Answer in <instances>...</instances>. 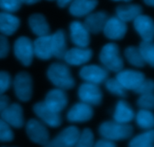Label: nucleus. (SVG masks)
<instances>
[{"label":"nucleus","instance_id":"f8f14e48","mask_svg":"<svg viewBox=\"0 0 154 147\" xmlns=\"http://www.w3.org/2000/svg\"><path fill=\"white\" fill-rule=\"evenodd\" d=\"M0 116L10 126L15 128H20L24 124L23 108L17 103L9 104L0 113Z\"/></svg>","mask_w":154,"mask_h":147},{"label":"nucleus","instance_id":"6e6552de","mask_svg":"<svg viewBox=\"0 0 154 147\" xmlns=\"http://www.w3.org/2000/svg\"><path fill=\"white\" fill-rule=\"evenodd\" d=\"M79 75L85 82L99 85V84L105 82L108 78V70L103 66L87 65L81 68Z\"/></svg>","mask_w":154,"mask_h":147},{"label":"nucleus","instance_id":"72a5a7b5","mask_svg":"<svg viewBox=\"0 0 154 147\" xmlns=\"http://www.w3.org/2000/svg\"><path fill=\"white\" fill-rule=\"evenodd\" d=\"M20 0H0V9L5 12L14 13L20 8Z\"/></svg>","mask_w":154,"mask_h":147},{"label":"nucleus","instance_id":"2eb2a0df","mask_svg":"<svg viewBox=\"0 0 154 147\" xmlns=\"http://www.w3.org/2000/svg\"><path fill=\"white\" fill-rule=\"evenodd\" d=\"M43 102L50 109L60 113L67 106L68 96L65 90L57 88L47 94Z\"/></svg>","mask_w":154,"mask_h":147},{"label":"nucleus","instance_id":"473e14b6","mask_svg":"<svg viewBox=\"0 0 154 147\" xmlns=\"http://www.w3.org/2000/svg\"><path fill=\"white\" fill-rule=\"evenodd\" d=\"M14 139V133L11 126L0 118V141L10 142Z\"/></svg>","mask_w":154,"mask_h":147},{"label":"nucleus","instance_id":"2f4dec72","mask_svg":"<svg viewBox=\"0 0 154 147\" xmlns=\"http://www.w3.org/2000/svg\"><path fill=\"white\" fill-rule=\"evenodd\" d=\"M105 82V88L111 94L121 97H125L126 96V90L116 78H107Z\"/></svg>","mask_w":154,"mask_h":147},{"label":"nucleus","instance_id":"f03ea898","mask_svg":"<svg viewBox=\"0 0 154 147\" xmlns=\"http://www.w3.org/2000/svg\"><path fill=\"white\" fill-rule=\"evenodd\" d=\"M99 134L106 140L116 141L129 139L133 134V128L129 124L119 123L115 121L105 122L99 126Z\"/></svg>","mask_w":154,"mask_h":147},{"label":"nucleus","instance_id":"c9c22d12","mask_svg":"<svg viewBox=\"0 0 154 147\" xmlns=\"http://www.w3.org/2000/svg\"><path fill=\"white\" fill-rule=\"evenodd\" d=\"M154 83L152 79H144L139 86L134 91L138 94H153Z\"/></svg>","mask_w":154,"mask_h":147},{"label":"nucleus","instance_id":"4be33fe9","mask_svg":"<svg viewBox=\"0 0 154 147\" xmlns=\"http://www.w3.org/2000/svg\"><path fill=\"white\" fill-rule=\"evenodd\" d=\"M98 5V0H74L69 5V12L77 18L87 16Z\"/></svg>","mask_w":154,"mask_h":147},{"label":"nucleus","instance_id":"7c9ffc66","mask_svg":"<svg viewBox=\"0 0 154 147\" xmlns=\"http://www.w3.org/2000/svg\"><path fill=\"white\" fill-rule=\"evenodd\" d=\"M94 145V135L90 128H85L80 133L78 140L74 147H93Z\"/></svg>","mask_w":154,"mask_h":147},{"label":"nucleus","instance_id":"4c0bfd02","mask_svg":"<svg viewBox=\"0 0 154 147\" xmlns=\"http://www.w3.org/2000/svg\"><path fill=\"white\" fill-rule=\"evenodd\" d=\"M10 51V44L5 36L0 34V59L5 58Z\"/></svg>","mask_w":154,"mask_h":147},{"label":"nucleus","instance_id":"39448f33","mask_svg":"<svg viewBox=\"0 0 154 147\" xmlns=\"http://www.w3.org/2000/svg\"><path fill=\"white\" fill-rule=\"evenodd\" d=\"M16 96L23 102L29 101L32 95V78L26 72H20L16 75L13 81Z\"/></svg>","mask_w":154,"mask_h":147},{"label":"nucleus","instance_id":"a211bd4d","mask_svg":"<svg viewBox=\"0 0 154 147\" xmlns=\"http://www.w3.org/2000/svg\"><path fill=\"white\" fill-rule=\"evenodd\" d=\"M134 27L143 41H153L154 36V24L150 17L140 14L133 21Z\"/></svg>","mask_w":154,"mask_h":147},{"label":"nucleus","instance_id":"e433bc0d","mask_svg":"<svg viewBox=\"0 0 154 147\" xmlns=\"http://www.w3.org/2000/svg\"><path fill=\"white\" fill-rule=\"evenodd\" d=\"M11 85V78L8 72L0 71V95H4Z\"/></svg>","mask_w":154,"mask_h":147},{"label":"nucleus","instance_id":"0eeeda50","mask_svg":"<svg viewBox=\"0 0 154 147\" xmlns=\"http://www.w3.org/2000/svg\"><path fill=\"white\" fill-rule=\"evenodd\" d=\"M26 131L30 140L44 146L50 140V134L45 124L37 119H32L26 123Z\"/></svg>","mask_w":154,"mask_h":147},{"label":"nucleus","instance_id":"a18cd8bd","mask_svg":"<svg viewBox=\"0 0 154 147\" xmlns=\"http://www.w3.org/2000/svg\"><path fill=\"white\" fill-rule=\"evenodd\" d=\"M48 1H54V0H48Z\"/></svg>","mask_w":154,"mask_h":147},{"label":"nucleus","instance_id":"a19ab883","mask_svg":"<svg viewBox=\"0 0 154 147\" xmlns=\"http://www.w3.org/2000/svg\"><path fill=\"white\" fill-rule=\"evenodd\" d=\"M57 4L60 7L64 8L66 7V6L69 5L74 0H57Z\"/></svg>","mask_w":154,"mask_h":147},{"label":"nucleus","instance_id":"bb28decb","mask_svg":"<svg viewBox=\"0 0 154 147\" xmlns=\"http://www.w3.org/2000/svg\"><path fill=\"white\" fill-rule=\"evenodd\" d=\"M135 116L136 123L139 128L146 131L153 129L154 126V117L151 110L141 109Z\"/></svg>","mask_w":154,"mask_h":147},{"label":"nucleus","instance_id":"b1692460","mask_svg":"<svg viewBox=\"0 0 154 147\" xmlns=\"http://www.w3.org/2000/svg\"><path fill=\"white\" fill-rule=\"evenodd\" d=\"M29 25L32 32L38 36L50 34V26L45 17L42 14H33L29 18Z\"/></svg>","mask_w":154,"mask_h":147},{"label":"nucleus","instance_id":"c756f323","mask_svg":"<svg viewBox=\"0 0 154 147\" xmlns=\"http://www.w3.org/2000/svg\"><path fill=\"white\" fill-rule=\"evenodd\" d=\"M141 55L145 63L153 67L154 65V45L153 41H142L138 47Z\"/></svg>","mask_w":154,"mask_h":147},{"label":"nucleus","instance_id":"37998d69","mask_svg":"<svg viewBox=\"0 0 154 147\" xmlns=\"http://www.w3.org/2000/svg\"><path fill=\"white\" fill-rule=\"evenodd\" d=\"M144 2H145V4H147L149 6L153 7L154 5V0H144Z\"/></svg>","mask_w":154,"mask_h":147},{"label":"nucleus","instance_id":"f257e3e1","mask_svg":"<svg viewBox=\"0 0 154 147\" xmlns=\"http://www.w3.org/2000/svg\"><path fill=\"white\" fill-rule=\"evenodd\" d=\"M50 81L57 88L63 90H69L75 87V81L70 69L63 63H54L47 72Z\"/></svg>","mask_w":154,"mask_h":147},{"label":"nucleus","instance_id":"7ed1b4c3","mask_svg":"<svg viewBox=\"0 0 154 147\" xmlns=\"http://www.w3.org/2000/svg\"><path fill=\"white\" fill-rule=\"evenodd\" d=\"M99 60L105 69L114 72L122 70L124 66L120 48L115 43H108L104 45L99 54Z\"/></svg>","mask_w":154,"mask_h":147},{"label":"nucleus","instance_id":"1a4fd4ad","mask_svg":"<svg viewBox=\"0 0 154 147\" xmlns=\"http://www.w3.org/2000/svg\"><path fill=\"white\" fill-rule=\"evenodd\" d=\"M78 97L81 102L93 107L100 105L103 96L98 85L84 82L78 88Z\"/></svg>","mask_w":154,"mask_h":147},{"label":"nucleus","instance_id":"aec40b11","mask_svg":"<svg viewBox=\"0 0 154 147\" xmlns=\"http://www.w3.org/2000/svg\"><path fill=\"white\" fill-rule=\"evenodd\" d=\"M108 19V15L106 12L97 11L89 14L83 24L90 33L98 34L103 30Z\"/></svg>","mask_w":154,"mask_h":147},{"label":"nucleus","instance_id":"49530a36","mask_svg":"<svg viewBox=\"0 0 154 147\" xmlns=\"http://www.w3.org/2000/svg\"><path fill=\"white\" fill-rule=\"evenodd\" d=\"M150 147H153V146H150Z\"/></svg>","mask_w":154,"mask_h":147},{"label":"nucleus","instance_id":"ea45409f","mask_svg":"<svg viewBox=\"0 0 154 147\" xmlns=\"http://www.w3.org/2000/svg\"><path fill=\"white\" fill-rule=\"evenodd\" d=\"M10 104L9 98L5 95H0V113Z\"/></svg>","mask_w":154,"mask_h":147},{"label":"nucleus","instance_id":"4468645a","mask_svg":"<svg viewBox=\"0 0 154 147\" xmlns=\"http://www.w3.org/2000/svg\"><path fill=\"white\" fill-rule=\"evenodd\" d=\"M93 57V51L87 48L75 47L66 51L63 59L71 66H81L90 60Z\"/></svg>","mask_w":154,"mask_h":147},{"label":"nucleus","instance_id":"9b49d317","mask_svg":"<svg viewBox=\"0 0 154 147\" xmlns=\"http://www.w3.org/2000/svg\"><path fill=\"white\" fill-rule=\"evenodd\" d=\"M116 78L126 91H135L145 79V75L140 71L123 69L117 72Z\"/></svg>","mask_w":154,"mask_h":147},{"label":"nucleus","instance_id":"cd10ccee","mask_svg":"<svg viewBox=\"0 0 154 147\" xmlns=\"http://www.w3.org/2000/svg\"><path fill=\"white\" fill-rule=\"evenodd\" d=\"M154 131L153 129L137 135L129 142V147H150L153 146Z\"/></svg>","mask_w":154,"mask_h":147},{"label":"nucleus","instance_id":"f704fd0d","mask_svg":"<svg viewBox=\"0 0 154 147\" xmlns=\"http://www.w3.org/2000/svg\"><path fill=\"white\" fill-rule=\"evenodd\" d=\"M138 107L142 110H153L154 107V95L153 94H141L137 101Z\"/></svg>","mask_w":154,"mask_h":147},{"label":"nucleus","instance_id":"c85d7f7f","mask_svg":"<svg viewBox=\"0 0 154 147\" xmlns=\"http://www.w3.org/2000/svg\"><path fill=\"white\" fill-rule=\"evenodd\" d=\"M125 57L131 65L135 67H143L145 62L143 60L138 48L135 46H129L125 49Z\"/></svg>","mask_w":154,"mask_h":147},{"label":"nucleus","instance_id":"6ab92c4d","mask_svg":"<svg viewBox=\"0 0 154 147\" xmlns=\"http://www.w3.org/2000/svg\"><path fill=\"white\" fill-rule=\"evenodd\" d=\"M34 54L35 57L43 60H47L53 57L52 41L51 35L38 36L33 42Z\"/></svg>","mask_w":154,"mask_h":147},{"label":"nucleus","instance_id":"c03bdc74","mask_svg":"<svg viewBox=\"0 0 154 147\" xmlns=\"http://www.w3.org/2000/svg\"><path fill=\"white\" fill-rule=\"evenodd\" d=\"M114 1H123V2H130L132 1V0H114Z\"/></svg>","mask_w":154,"mask_h":147},{"label":"nucleus","instance_id":"dca6fc26","mask_svg":"<svg viewBox=\"0 0 154 147\" xmlns=\"http://www.w3.org/2000/svg\"><path fill=\"white\" fill-rule=\"evenodd\" d=\"M93 116V107L83 102L72 106L67 113V119L73 123H82L90 120Z\"/></svg>","mask_w":154,"mask_h":147},{"label":"nucleus","instance_id":"9d476101","mask_svg":"<svg viewBox=\"0 0 154 147\" xmlns=\"http://www.w3.org/2000/svg\"><path fill=\"white\" fill-rule=\"evenodd\" d=\"M33 111L45 125L52 128H57L62 124L60 113L50 109L44 102L36 103L33 107Z\"/></svg>","mask_w":154,"mask_h":147},{"label":"nucleus","instance_id":"f3484780","mask_svg":"<svg viewBox=\"0 0 154 147\" xmlns=\"http://www.w3.org/2000/svg\"><path fill=\"white\" fill-rule=\"evenodd\" d=\"M70 38L74 45L77 47L87 48L90 42V32L84 24L80 21H73L70 24Z\"/></svg>","mask_w":154,"mask_h":147},{"label":"nucleus","instance_id":"20e7f679","mask_svg":"<svg viewBox=\"0 0 154 147\" xmlns=\"http://www.w3.org/2000/svg\"><path fill=\"white\" fill-rule=\"evenodd\" d=\"M14 52L15 57L23 65L29 66L35 56L33 42L26 36H20L14 42Z\"/></svg>","mask_w":154,"mask_h":147},{"label":"nucleus","instance_id":"58836bf2","mask_svg":"<svg viewBox=\"0 0 154 147\" xmlns=\"http://www.w3.org/2000/svg\"><path fill=\"white\" fill-rule=\"evenodd\" d=\"M93 147H117L114 141L106 140V139H101L94 143Z\"/></svg>","mask_w":154,"mask_h":147},{"label":"nucleus","instance_id":"423d86ee","mask_svg":"<svg viewBox=\"0 0 154 147\" xmlns=\"http://www.w3.org/2000/svg\"><path fill=\"white\" fill-rule=\"evenodd\" d=\"M80 130L75 126H69L49 140L43 147H74L80 135Z\"/></svg>","mask_w":154,"mask_h":147},{"label":"nucleus","instance_id":"5701e85b","mask_svg":"<svg viewBox=\"0 0 154 147\" xmlns=\"http://www.w3.org/2000/svg\"><path fill=\"white\" fill-rule=\"evenodd\" d=\"M135 113L126 101L120 100L117 103L114 113V121L123 124H129L135 118Z\"/></svg>","mask_w":154,"mask_h":147},{"label":"nucleus","instance_id":"412c9836","mask_svg":"<svg viewBox=\"0 0 154 147\" xmlns=\"http://www.w3.org/2000/svg\"><path fill=\"white\" fill-rule=\"evenodd\" d=\"M20 24V19L8 12H0V34L8 36L18 30Z\"/></svg>","mask_w":154,"mask_h":147},{"label":"nucleus","instance_id":"79ce46f5","mask_svg":"<svg viewBox=\"0 0 154 147\" xmlns=\"http://www.w3.org/2000/svg\"><path fill=\"white\" fill-rule=\"evenodd\" d=\"M22 3H25L27 5H32L40 2V0H20Z\"/></svg>","mask_w":154,"mask_h":147},{"label":"nucleus","instance_id":"393cba45","mask_svg":"<svg viewBox=\"0 0 154 147\" xmlns=\"http://www.w3.org/2000/svg\"><path fill=\"white\" fill-rule=\"evenodd\" d=\"M51 35L53 57L57 59H63L67 51L66 33L63 30H58Z\"/></svg>","mask_w":154,"mask_h":147},{"label":"nucleus","instance_id":"ddd939ff","mask_svg":"<svg viewBox=\"0 0 154 147\" xmlns=\"http://www.w3.org/2000/svg\"><path fill=\"white\" fill-rule=\"evenodd\" d=\"M105 36L111 40H120L124 38L127 32V26L125 22L117 16L108 18L103 30Z\"/></svg>","mask_w":154,"mask_h":147},{"label":"nucleus","instance_id":"a878e982","mask_svg":"<svg viewBox=\"0 0 154 147\" xmlns=\"http://www.w3.org/2000/svg\"><path fill=\"white\" fill-rule=\"evenodd\" d=\"M142 14V8L139 5H122L116 9V16L123 22L133 21L135 18Z\"/></svg>","mask_w":154,"mask_h":147}]
</instances>
